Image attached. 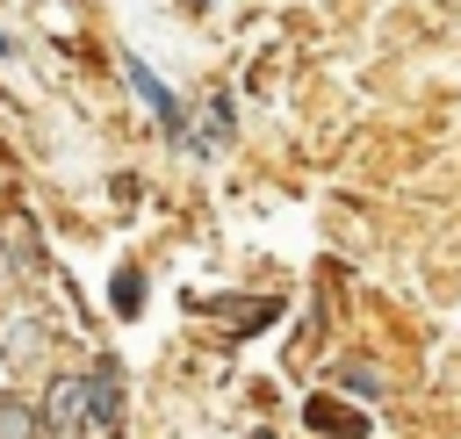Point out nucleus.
Listing matches in <instances>:
<instances>
[{
  "instance_id": "nucleus-1",
  "label": "nucleus",
  "mask_w": 461,
  "mask_h": 439,
  "mask_svg": "<svg viewBox=\"0 0 461 439\" xmlns=\"http://www.w3.org/2000/svg\"><path fill=\"white\" fill-rule=\"evenodd\" d=\"M36 425L50 439H86L94 432V417H86V374H50V389L36 403Z\"/></svg>"
},
{
  "instance_id": "nucleus-2",
  "label": "nucleus",
  "mask_w": 461,
  "mask_h": 439,
  "mask_svg": "<svg viewBox=\"0 0 461 439\" xmlns=\"http://www.w3.org/2000/svg\"><path fill=\"white\" fill-rule=\"evenodd\" d=\"M122 79H130V94H137V101H144V108L158 115V130H166V137H187V115H180L173 86H166V79H158V72H151V65H144L137 50L122 58Z\"/></svg>"
},
{
  "instance_id": "nucleus-3",
  "label": "nucleus",
  "mask_w": 461,
  "mask_h": 439,
  "mask_svg": "<svg viewBox=\"0 0 461 439\" xmlns=\"http://www.w3.org/2000/svg\"><path fill=\"white\" fill-rule=\"evenodd\" d=\"M7 252H14V266H22V273H43V266H50L43 230H36V216H29V209H7V216H0V259H7Z\"/></svg>"
},
{
  "instance_id": "nucleus-4",
  "label": "nucleus",
  "mask_w": 461,
  "mask_h": 439,
  "mask_svg": "<svg viewBox=\"0 0 461 439\" xmlns=\"http://www.w3.org/2000/svg\"><path fill=\"white\" fill-rule=\"evenodd\" d=\"M115 374H122L115 360L86 367V417H94V432H108V425L122 417V381H115Z\"/></svg>"
},
{
  "instance_id": "nucleus-5",
  "label": "nucleus",
  "mask_w": 461,
  "mask_h": 439,
  "mask_svg": "<svg viewBox=\"0 0 461 439\" xmlns=\"http://www.w3.org/2000/svg\"><path fill=\"white\" fill-rule=\"evenodd\" d=\"M0 439H43V425H36V403H22V396H0Z\"/></svg>"
},
{
  "instance_id": "nucleus-6",
  "label": "nucleus",
  "mask_w": 461,
  "mask_h": 439,
  "mask_svg": "<svg viewBox=\"0 0 461 439\" xmlns=\"http://www.w3.org/2000/svg\"><path fill=\"white\" fill-rule=\"evenodd\" d=\"M137 302H144V273H122L115 281V309H137Z\"/></svg>"
},
{
  "instance_id": "nucleus-7",
  "label": "nucleus",
  "mask_w": 461,
  "mask_h": 439,
  "mask_svg": "<svg viewBox=\"0 0 461 439\" xmlns=\"http://www.w3.org/2000/svg\"><path fill=\"white\" fill-rule=\"evenodd\" d=\"M346 381H353L360 396H382V374H375V367H346Z\"/></svg>"
},
{
  "instance_id": "nucleus-8",
  "label": "nucleus",
  "mask_w": 461,
  "mask_h": 439,
  "mask_svg": "<svg viewBox=\"0 0 461 439\" xmlns=\"http://www.w3.org/2000/svg\"><path fill=\"white\" fill-rule=\"evenodd\" d=\"M0 58H14V36H7V29H0Z\"/></svg>"
},
{
  "instance_id": "nucleus-9",
  "label": "nucleus",
  "mask_w": 461,
  "mask_h": 439,
  "mask_svg": "<svg viewBox=\"0 0 461 439\" xmlns=\"http://www.w3.org/2000/svg\"><path fill=\"white\" fill-rule=\"evenodd\" d=\"M101 439H122V432H115V425H108V432H101Z\"/></svg>"
},
{
  "instance_id": "nucleus-10",
  "label": "nucleus",
  "mask_w": 461,
  "mask_h": 439,
  "mask_svg": "<svg viewBox=\"0 0 461 439\" xmlns=\"http://www.w3.org/2000/svg\"><path fill=\"white\" fill-rule=\"evenodd\" d=\"M194 7H202V0H194Z\"/></svg>"
}]
</instances>
